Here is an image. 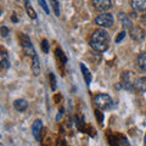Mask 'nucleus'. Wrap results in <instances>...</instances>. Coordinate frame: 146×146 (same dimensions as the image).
I'll return each mask as SVG.
<instances>
[{"instance_id":"obj_21","label":"nucleus","mask_w":146,"mask_h":146,"mask_svg":"<svg viewBox=\"0 0 146 146\" xmlns=\"http://www.w3.org/2000/svg\"><path fill=\"white\" fill-rule=\"evenodd\" d=\"M38 3H39L40 7H42L43 10H44V12L49 15V13H50V10H49V6L46 5V1H45V0H38Z\"/></svg>"},{"instance_id":"obj_17","label":"nucleus","mask_w":146,"mask_h":146,"mask_svg":"<svg viewBox=\"0 0 146 146\" xmlns=\"http://www.w3.org/2000/svg\"><path fill=\"white\" fill-rule=\"evenodd\" d=\"M25 7H26V12H27V15H28L32 20H35L36 18V12L34 11V9L32 7L31 5V3L28 1V0H26V3H25Z\"/></svg>"},{"instance_id":"obj_5","label":"nucleus","mask_w":146,"mask_h":146,"mask_svg":"<svg viewBox=\"0 0 146 146\" xmlns=\"http://www.w3.org/2000/svg\"><path fill=\"white\" fill-rule=\"evenodd\" d=\"M113 22H115L113 16L108 12H104L95 18V23L100 27H111L113 25Z\"/></svg>"},{"instance_id":"obj_7","label":"nucleus","mask_w":146,"mask_h":146,"mask_svg":"<svg viewBox=\"0 0 146 146\" xmlns=\"http://www.w3.org/2000/svg\"><path fill=\"white\" fill-rule=\"evenodd\" d=\"M129 34L131 36V39L135 40V42H138V43L143 42V40L145 39V32H144V29L140 28V27H138V26L133 27V28L130 29Z\"/></svg>"},{"instance_id":"obj_20","label":"nucleus","mask_w":146,"mask_h":146,"mask_svg":"<svg viewBox=\"0 0 146 146\" xmlns=\"http://www.w3.org/2000/svg\"><path fill=\"white\" fill-rule=\"evenodd\" d=\"M49 79H50V86H51V90H56V78H55L54 73H49Z\"/></svg>"},{"instance_id":"obj_29","label":"nucleus","mask_w":146,"mask_h":146,"mask_svg":"<svg viewBox=\"0 0 146 146\" xmlns=\"http://www.w3.org/2000/svg\"><path fill=\"white\" fill-rule=\"evenodd\" d=\"M145 144H146V136H145Z\"/></svg>"},{"instance_id":"obj_26","label":"nucleus","mask_w":146,"mask_h":146,"mask_svg":"<svg viewBox=\"0 0 146 146\" xmlns=\"http://www.w3.org/2000/svg\"><path fill=\"white\" fill-rule=\"evenodd\" d=\"M62 115H63V108H61V112H60V115H57L56 119H57V121H60V119H61V117H62Z\"/></svg>"},{"instance_id":"obj_3","label":"nucleus","mask_w":146,"mask_h":146,"mask_svg":"<svg viewBox=\"0 0 146 146\" xmlns=\"http://www.w3.org/2000/svg\"><path fill=\"white\" fill-rule=\"evenodd\" d=\"M20 43H21V46H22V50L23 52L27 55V56H31V57H34L35 56V50H34V46L32 44L31 39L28 38V35L26 34H20Z\"/></svg>"},{"instance_id":"obj_18","label":"nucleus","mask_w":146,"mask_h":146,"mask_svg":"<svg viewBox=\"0 0 146 146\" xmlns=\"http://www.w3.org/2000/svg\"><path fill=\"white\" fill-rule=\"evenodd\" d=\"M55 55H56V58L62 63V65H66V63H67V57H66V55L63 54V51H62L60 48H57L56 50H55Z\"/></svg>"},{"instance_id":"obj_2","label":"nucleus","mask_w":146,"mask_h":146,"mask_svg":"<svg viewBox=\"0 0 146 146\" xmlns=\"http://www.w3.org/2000/svg\"><path fill=\"white\" fill-rule=\"evenodd\" d=\"M94 104L96 105L98 108L101 110H107L111 108L113 106V100L111 99V96L107 94H99L95 96L94 99Z\"/></svg>"},{"instance_id":"obj_22","label":"nucleus","mask_w":146,"mask_h":146,"mask_svg":"<svg viewBox=\"0 0 146 146\" xmlns=\"http://www.w3.org/2000/svg\"><path fill=\"white\" fill-rule=\"evenodd\" d=\"M42 50L44 54H49V43L46 39H44L42 42Z\"/></svg>"},{"instance_id":"obj_16","label":"nucleus","mask_w":146,"mask_h":146,"mask_svg":"<svg viewBox=\"0 0 146 146\" xmlns=\"http://www.w3.org/2000/svg\"><path fill=\"white\" fill-rule=\"evenodd\" d=\"M80 70H82V73H83V77H84L85 83L89 85L90 82H91V73H90V71L85 67L84 63H80Z\"/></svg>"},{"instance_id":"obj_1","label":"nucleus","mask_w":146,"mask_h":146,"mask_svg":"<svg viewBox=\"0 0 146 146\" xmlns=\"http://www.w3.org/2000/svg\"><path fill=\"white\" fill-rule=\"evenodd\" d=\"M90 46L93 48L95 51L104 52L106 51L110 44V35L105 29H98L95 31L93 35L90 36Z\"/></svg>"},{"instance_id":"obj_15","label":"nucleus","mask_w":146,"mask_h":146,"mask_svg":"<svg viewBox=\"0 0 146 146\" xmlns=\"http://www.w3.org/2000/svg\"><path fill=\"white\" fill-rule=\"evenodd\" d=\"M32 71H33L34 73V76H38L39 73H40V65H39V58L38 56H35L34 57H32Z\"/></svg>"},{"instance_id":"obj_24","label":"nucleus","mask_w":146,"mask_h":146,"mask_svg":"<svg viewBox=\"0 0 146 146\" xmlns=\"http://www.w3.org/2000/svg\"><path fill=\"white\" fill-rule=\"evenodd\" d=\"M124 36H125V32L123 31V32H121V33L116 36V39H115V40H116V43H121L122 40L124 39Z\"/></svg>"},{"instance_id":"obj_25","label":"nucleus","mask_w":146,"mask_h":146,"mask_svg":"<svg viewBox=\"0 0 146 146\" xmlns=\"http://www.w3.org/2000/svg\"><path fill=\"white\" fill-rule=\"evenodd\" d=\"M95 116H96V118L99 119V123H100V124H102V122H104V115H102V113L96 110V111H95Z\"/></svg>"},{"instance_id":"obj_4","label":"nucleus","mask_w":146,"mask_h":146,"mask_svg":"<svg viewBox=\"0 0 146 146\" xmlns=\"http://www.w3.org/2000/svg\"><path fill=\"white\" fill-rule=\"evenodd\" d=\"M135 76L133 74V72H123V74L121 77V84L124 89H128V90H133L134 89V84H135Z\"/></svg>"},{"instance_id":"obj_8","label":"nucleus","mask_w":146,"mask_h":146,"mask_svg":"<svg viewBox=\"0 0 146 146\" xmlns=\"http://www.w3.org/2000/svg\"><path fill=\"white\" fill-rule=\"evenodd\" d=\"M42 129H43V123L42 121H35L33 123V125H32V131H33V135L34 138L40 141V139H42Z\"/></svg>"},{"instance_id":"obj_6","label":"nucleus","mask_w":146,"mask_h":146,"mask_svg":"<svg viewBox=\"0 0 146 146\" xmlns=\"http://www.w3.org/2000/svg\"><path fill=\"white\" fill-rule=\"evenodd\" d=\"M91 4L99 11H107L112 6V0H91Z\"/></svg>"},{"instance_id":"obj_19","label":"nucleus","mask_w":146,"mask_h":146,"mask_svg":"<svg viewBox=\"0 0 146 146\" xmlns=\"http://www.w3.org/2000/svg\"><path fill=\"white\" fill-rule=\"evenodd\" d=\"M49 1H50V5H51L54 12H55V15L58 17V16H60V13H61V11H60V4H58L57 0H49Z\"/></svg>"},{"instance_id":"obj_28","label":"nucleus","mask_w":146,"mask_h":146,"mask_svg":"<svg viewBox=\"0 0 146 146\" xmlns=\"http://www.w3.org/2000/svg\"><path fill=\"white\" fill-rule=\"evenodd\" d=\"M12 21H13V22H16V21H17V18H16V16H15V15L12 16Z\"/></svg>"},{"instance_id":"obj_27","label":"nucleus","mask_w":146,"mask_h":146,"mask_svg":"<svg viewBox=\"0 0 146 146\" xmlns=\"http://www.w3.org/2000/svg\"><path fill=\"white\" fill-rule=\"evenodd\" d=\"M141 22H143V23L146 26V15H144L143 17H141Z\"/></svg>"},{"instance_id":"obj_13","label":"nucleus","mask_w":146,"mask_h":146,"mask_svg":"<svg viewBox=\"0 0 146 146\" xmlns=\"http://www.w3.org/2000/svg\"><path fill=\"white\" fill-rule=\"evenodd\" d=\"M0 66H1L3 70H7L10 67V60H9L5 50H1V54H0Z\"/></svg>"},{"instance_id":"obj_23","label":"nucleus","mask_w":146,"mask_h":146,"mask_svg":"<svg viewBox=\"0 0 146 146\" xmlns=\"http://www.w3.org/2000/svg\"><path fill=\"white\" fill-rule=\"evenodd\" d=\"M0 33H1V36H3V38H6V36H7L9 34H10V31H9L7 27L3 26L1 28H0Z\"/></svg>"},{"instance_id":"obj_14","label":"nucleus","mask_w":146,"mask_h":146,"mask_svg":"<svg viewBox=\"0 0 146 146\" xmlns=\"http://www.w3.org/2000/svg\"><path fill=\"white\" fill-rule=\"evenodd\" d=\"M136 62H138L140 70L146 72V52H141L138 56V58H136Z\"/></svg>"},{"instance_id":"obj_9","label":"nucleus","mask_w":146,"mask_h":146,"mask_svg":"<svg viewBox=\"0 0 146 146\" xmlns=\"http://www.w3.org/2000/svg\"><path fill=\"white\" fill-rule=\"evenodd\" d=\"M130 4L135 11H146V0H130Z\"/></svg>"},{"instance_id":"obj_12","label":"nucleus","mask_w":146,"mask_h":146,"mask_svg":"<svg viewBox=\"0 0 146 146\" xmlns=\"http://www.w3.org/2000/svg\"><path fill=\"white\" fill-rule=\"evenodd\" d=\"M13 107H15L17 111L23 112V111H26V110L28 108V102H27L26 100H23V99H18V100H16V101L13 102Z\"/></svg>"},{"instance_id":"obj_11","label":"nucleus","mask_w":146,"mask_h":146,"mask_svg":"<svg viewBox=\"0 0 146 146\" xmlns=\"http://www.w3.org/2000/svg\"><path fill=\"white\" fill-rule=\"evenodd\" d=\"M134 89L140 91V93H145L146 91V77H141V78H136Z\"/></svg>"},{"instance_id":"obj_10","label":"nucleus","mask_w":146,"mask_h":146,"mask_svg":"<svg viewBox=\"0 0 146 146\" xmlns=\"http://www.w3.org/2000/svg\"><path fill=\"white\" fill-rule=\"evenodd\" d=\"M118 18H119V21H121V23H122V26H123V28H124V29H131V28H133L130 18L128 17L125 13L121 12L119 15H118Z\"/></svg>"}]
</instances>
